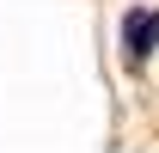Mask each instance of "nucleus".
Returning a JSON list of instances; mask_svg holds the SVG:
<instances>
[{
  "mask_svg": "<svg viewBox=\"0 0 159 153\" xmlns=\"http://www.w3.org/2000/svg\"><path fill=\"white\" fill-rule=\"evenodd\" d=\"M153 37H159V19H153V12H129V19H122V49H129L135 61L153 49Z\"/></svg>",
  "mask_w": 159,
  "mask_h": 153,
  "instance_id": "f257e3e1",
  "label": "nucleus"
}]
</instances>
